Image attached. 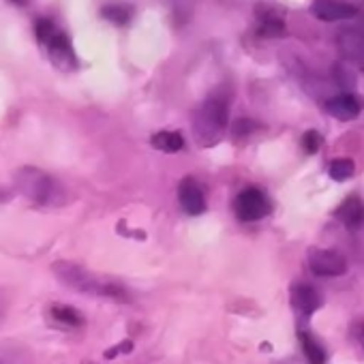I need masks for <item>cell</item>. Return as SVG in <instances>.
Masks as SVG:
<instances>
[{
    "instance_id": "1",
    "label": "cell",
    "mask_w": 364,
    "mask_h": 364,
    "mask_svg": "<svg viewBox=\"0 0 364 364\" xmlns=\"http://www.w3.org/2000/svg\"><path fill=\"white\" fill-rule=\"evenodd\" d=\"M52 270H54L56 279L63 285H67V287H71V289H75L80 294L112 298V300H118V302H129L131 300L129 291L122 285H118L116 281H109L105 277H99V274L86 270L84 266H77L73 262L60 259V262H56L52 266Z\"/></svg>"
},
{
    "instance_id": "2",
    "label": "cell",
    "mask_w": 364,
    "mask_h": 364,
    "mask_svg": "<svg viewBox=\"0 0 364 364\" xmlns=\"http://www.w3.org/2000/svg\"><path fill=\"white\" fill-rule=\"evenodd\" d=\"M14 185H16V191L20 196H24L26 200H31L33 204H37L41 208L58 206L63 202V196H65V189L48 171H43L39 167L18 169L16 178H14Z\"/></svg>"
},
{
    "instance_id": "3",
    "label": "cell",
    "mask_w": 364,
    "mask_h": 364,
    "mask_svg": "<svg viewBox=\"0 0 364 364\" xmlns=\"http://www.w3.org/2000/svg\"><path fill=\"white\" fill-rule=\"evenodd\" d=\"M230 120V105L223 97H210L196 118V135L202 146H213L221 139Z\"/></svg>"
},
{
    "instance_id": "4",
    "label": "cell",
    "mask_w": 364,
    "mask_h": 364,
    "mask_svg": "<svg viewBox=\"0 0 364 364\" xmlns=\"http://www.w3.org/2000/svg\"><path fill=\"white\" fill-rule=\"evenodd\" d=\"M37 39L41 41V46L48 50L52 63L58 67V69H75L77 67V60H75V54H73V48H71V41L65 33H60L52 20H39L37 22Z\"/></svg>"
},
{
    "instance_id": "5",
    "label": "cell",
    "mask_w": 364,
    "mask_h": 364,
    "mask_svg": "<svg viewBox=\"0 0 364 364\" xmlns=\"http://www.w3.org/2000/svg\"><path fill=\"white\" fill-rule=\"evenodd\" d=\"M234 210L240 221H259L270 213V202L259 189H245L234 200Z\"/></svg>"
},
{
    "instance_id": "6",
    "label": "cell",
    "mask_w": 364,
    "mask_h": 364,
    "mask_svg": "<svg viewBox=\"0 0 364 364\" xmlns=\"http://www.w3.org/2000/svg\"><path fill=\"white\" fill-rule=\"evenodd\" d=\"M309 268L317 277H338L347 270V259L332 249H315L309 253Z\"/></svg>"
},
{
    "instance_id": "7",
    "label": "cell",
    "mask_w": 364,
    "mask_h": 364,
    "mask_svg": "<svg viewBox=\"0 0 364 364\" xmlns=\"http://www.w3.org/2000/svg\"><path fill=\"white\" fill-rule=\"evenodd\" d=\"M178 202L187 215L198 217L206 213V198L200 189V185L193 178H182L178 185Z\"/></svg>"
},
{
    "instance_id": "8",
    "label": "cell",
    "mask_w": 364,
    "mask_h": 364,
    "mask_svg": "<svg viewBox=\"0 0 364 364\" xmlns=\"http://www.w3.org/2000/svg\"><path fill=\"white\" fill-rule=\"evenodd\" d=\"M311 14L321 22H341L358 16V9L343 3V0H313Z\"/></svg>"
},
{
    "instance_id": "9",
    "label": "cell",
    "mask_w": 364,
    "mask_h": 364,
    "mask_svg": "<svg viewBox=\"0 0 364 364\" xmlns=\"http://www.w3.org/2000/svg\"><path fill=\"white\" fill-rule=\"evenodd\" d=\"M343 58L355 63L364 71V33L362 31H343L336 39Z\"/></svg>"
},
{
    "instance_id": "10",
    "label": "cell",
    "mask_w": 364,
    "mask_h": 364,
    "mask_svg": "<svg viewBox=\"0 0 364 364\" xmlns=\"http://www.w3.org/2000/svg\"><path fill=\"white\" fill-rule=\"evenodd\" d=\"M321 302H323V300H321V296L317 294L315 287L304 285V283H298V285L291 287V304H294L300 313L311 315V313H315V311L321 306Z\"/></svg>"
},
{
    "instance_id": "11",
    "label": "cell",
    "mask_w": 364,
    "mask_h": 364,
    "mask_svg": "<svg viewBox=\"0 0 364 364\" xmlns=\"http://www.w3.org/2000/svg\"><path fill=\"white\" fill-rule=\"evenodd\" d=\"M326 109H328V114H332V116L338 118V120H353V118L360 114L362 105H360V101H358L353 95L343 92V95L330 99V101L326 103Z\"/></svg>"
},
{
    "instance_id": "12",
    "label": "cell",
    "mask_w": 364,
    "mask_h": 364,
    "mask_svg": "<svg viewBox=\"0 0 364 364\" xmlns=\"http://www.w3.org/2000/svg\"><path fill=\"white\" fill-rule=\"evenodd\" d=\"M336 217H338L347 228H351V230L360 228L362 221H364V206H362L360 198H358V196H349V198L341 204V208L336 210Z\"/></svg>"
},
{
    "instance_id": "13",
    "label": "cell",
    "mask_w": 364,
    "mask_h": 364,
    "mask_svg": "<svg viewBox=\"0 0 364 364\" xmlns=\"http://www.w3.org/2000/svg\"><path fill=\"white\" fill-rule=\"evenodd\" d=\"M150 144L163 152H178L182 146H185V139H182V135L178 131H161V133L152 135Z\"/></svg>"
},
{
    "instance_id": "14",
    "label": "cell",
    "mask_w": 364,
    "mask_h": 364,
    "mask_svg": "<svg viewBox=\"0 0 364 364\" xmlns=\"http://www.w3.org/2000/svg\"><path fill=\"white\" fill-rule=\"evenodd\" d=\"M50 313H52V317H54L58 323L69 326V328H80V326L84 323V317L80 315V311L73 309V306H67V304H54V306L50 309Z\"/></svg>"
},
{
    "instance_id": "15",
    "label": "cell",
    "mask_w": 364,
    "mask_h": 364,
    "mask_svg": "<svg viewBox=\"0 0 364 364\" xmlns=\"http://www.w3.org/2000/svg\"><path fill=\"white\" fill-rule=\"evenodd\" d=\"M298 338H300L302 349H304V355H306V360H309L311 364H323V362H326V351H323V347H321L311 334L300 332Z\"/></svg>"
},
{
    "instance_id": "16",
    "label": "cell",
    "mask_w": 364,
    "mask_h": 364,
    "mask_svg": "<svg viewBox=\"0 0 364 364\" xmlns=\"http://www.w3.org/2000/svg\"><path fill=\"white\" fill-rule=\"evenodd\" d=\"M353 173H355V165H353L351 159H334V161L330 163V176H332V180H336V182H345V180H349Z\"/></svg>"
},
{
    "instance_id": "17",
    "label": "cell",
    "mask_w": 364,
    "mask_h": 364,
    "mask_svg": "<svg viewBox=\"0 0 364 364\" xmlns=\"http://www.w3.org/2000/svg\"><path fill=\"white\" fill-rule=\"evenodd\" d=\"M101 16H103L105 20H109V22H114V24L122 26V24H127V22H129V18H131V9H129V7H124V5H107V7H103V9H101Z\"/></svg>"
},
{
    "instance_id": "18",
    "label": "cell",
    "mask_w": 364,
    "mask_h": 364,
    "mask_svg": "<svg viewBox=\"0 0 364 364\" xmlns=\"http://www.w3.org/2000/svg\"><path fill=\"white\" fill-rule=\"evenodd\" d=\"M262 35H285V24L277 20V16H262Z\"/></svg>"
},
{
    "instance_id": "19",
    "label": "cell",
    "mask_w": 364,
    "mask_h": 364,
    "mask_svg": "<svg viewBox=\"0 0 364 364\" xmlns=\"http://www.w3.org/2000/svg\"><path fill=\"white\" fill-rule=\"evenodd\" d=\"M319 146H321V135L317 131H306L302 135V148L306 154H315L319 150Z\"/></svg>"
},
{
    "instance_id": "20",
    "label": "cell",
    "mask_w": 364,
    "mask_h": 364,
    "mask_svg": "<svg viewBox=\"0 0 364 364\" xmlns=\"http://www.w3.org/2000/svg\"><path fill=\"white\" fill-rule=\"evenodd\" d=\"M0 364H28V360L16 349L0 347Z\"/></svg>"
},
{
    "instance_id": "21",
    "label": "cell",
    "mask_w": 364,
    "mask_h": 364,
    "mask_svg": "<svg viewBox=\"0 0 364 364\" xmlns=\"http://www.w3.org/2000/svg\"><path fill=\"white\" fill-rule=\"evenodd\" d=\"M255 127H257V124H253L251 120H238V122L234 124V137L247 135V133H251Z\"/></svg>"
},
{
    "instance_id": "22",
    "label": "cell",
    "mask_w": 364,
    "mask_h": 364,
    "mask_svg": "<svg viewBox=\"0 0 364 364\" xmlns=\"http://www.w3.org/2000/svg\"><path fill=\"white\" fill-rule=\"evenodd\" d=\"M11 198H14V191H9V189H3V187H0V204L9 202Z\"/></svg>"
},
{
    "instance_id": "23",
    "label": "cell",
    "mask_w": 364,
    "mask_h": 364,
    "mask_svg": "<svg viewBox=\"0 0 364 364\" xmlns=\"http://www.w3.org/2000/svg\"><path fill=\"white\" fill-rule=\"evenodd\" d=\"M3 313H5V302H3V298H0V317H3Z\"/></svg>"
},
{
    "instance_id": "24",
    "label": "cell",
    "mask_w": 364,
    "mask_h": 364,
    "mask_svg": "<svg viewBox=\"0 0 364 364\" xmlns=\"http://www.w3.org/2000/svg\"><path fill=\"white\" fill-rule=\"evenodd\" d=\"M11 3H16V5H26L28 0H11Z\"/></svg>"
}]
</instances>
